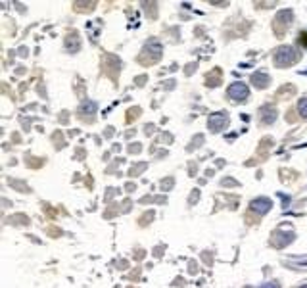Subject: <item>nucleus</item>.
Segmentation results:
<instances>
[{
  "mask_svg": "<svg viewBox=\"0 0 307 288\" xmlns=\"http://www.w3.org/2000/svg\"><path fill=\"white\" fill-rule=\"evenodd\" d=\"M296 60H298V54H296V50H294L292 46H282V48L275 54V64L279 67L290 66V64H294Z\"/></svg>",
  "mask_w": 307,
  "mask_h": 288,
  "instance_id": "obj_1",
  "label": "nucleus"
},
{
  "mask_svg": "<svg viewBox=\"0 0 307 288\" xmlns=\"http://www.w3.org/2000/svg\"><path fill=\"white\" fill-rule=\"evenodd\" d=\"M227 94H229V98H232V100H236V102H242V100L248 98L250 90H248V87H246L244 83H234V85L229 87Z\"/></svg>",
  "mask_w": 307,
  "mask_h": 288,
  "instance_id": "obj_2",
  "label": "nucleus"
},
{
  "mask_svg": "<svg viewBox=\"0 0 307 288\" xmlns=\"http://www.w3.org/2000/svg\"><path fill=\"white\" fill-rule=\"evenodd\" d=\"M252 209L257 211V213H267L271 209V202L267 198H257L252 202Z\"/></svg>",
  "mask_w": 307,
  "mask_h": 288,
  "instance_id": "obj_3",
  "label": "nucleus"
},
{
  "mask_svg": "<svg viewBox=\"0 0 307 288\" xmlns=\"http://www.w3.org/2000/svg\"><path fill=\"white\" fill-rule=\"evenodd\" d=\"M225 123H227V115H225L223 111H219V113H215V115H213V117L209 119V127H211L213 131H221Z\"/></svg>",
  "mask_w": 307,
  "mask_h": 288,
  "instance_id": "obj_4",
  "label": "nucleus"
},
{
  "mask_svg": "<svg viewBox=\"0 0 307 288\" xmlns=\"http://www.w3.org/2000/svg\"><path fill=\"white\" fill-rule=\"evenodd\" d=\"M261 113H265V115H261V119H263L265 123H271L273 119H277V113H275V110H271V108H263Z\"/></svg>",
  "mask_w": 307,
  "mask_h": 288,
  "instance_id": "obj_5",
  "label": "nucleus"
},
{
  "mask_svg": "<svg viewBox=\"0 0 307 288\" xmlns=\"http://www.w3.org/2000/svg\"><path fill=\"white\" fill-rule=\"evenodd\" d=\"M254 81H256V87H267L269 77H267L265 73H256V75H254Z\"/></svg>",
  "mask_w": 307,
  "mask_h": 288,
  "instance_id": "obj_6",
  "label": "nucleus"
},
{
  "mask_svg": "<svg viewBox=\"0 0 307 288\" xmlns=\"http://www.w3.org/2000/svg\"><path fill=\"white\" fill-rule=\"evenodd\" d=\"M298 108H300V113L307 117V96H304L302 100H300V104H298Z\"/></svg>",
  "mask_w": 307,
  "mask_h": 288,
  "instance_id": "obj_7",
  "label": "nucleus"
},
{
  "mask_svg": "<svg viewBox=\"0 0 307 288\" xmlns=\"http://www.w3.org/2000/svg\"><path fill=\"white\" fill-rule=\"evenodd\" d=\"M261 288H281V287H279V283H265Z\"/></svg>",
  "mask_w": 307,
  "mask_h": 288,
  "instance_id": "obj_8",
  "label": "nucleus"
},
{
  "mask_svg": "<svg viewBox=\"0 0 307 288\" xmlns=\"http://www.w3.org/2000/svg\"><path fill=\"white\" fill-rule=\"evenodd\" d=\"M302 43H304V46H307V33L302 35Z\"/></svg>",
  "mask_w": 307,
  "mask_h": 288,
  "instance_id": "obj_9",
  "label": "nucleus"
},
{
  "mask_svg": "<svg viewBox=\"0 0 307 288\" xmlns=\"http://www.w3.org/2000/svg\"><path fill=\"white\" fill-rule=\"evenodd\" d=\"M302 288H307V287H302Z\"/></svg>",
  "mask_w": 307,
  "mask_h": 288,
  "instance_id": "obj_10",
  "label": "nucleus"
}]
</instances>
